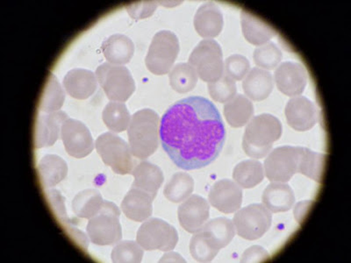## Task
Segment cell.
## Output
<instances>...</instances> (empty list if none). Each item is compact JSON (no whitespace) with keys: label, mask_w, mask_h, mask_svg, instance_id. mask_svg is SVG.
Returning <instances> with one entry per match:
<instances>
[{"label":"cell","mask_w":351,"mask_h":263,"mask_svg":"<svg viewBox=\"0 0 351 263\" xmlns=\"http://www.w3.org/2000/svg\"><path fill=\"white\" fill-rule=\"evenodd\" d=\"M160 140L178 168L197 170L212 164L223 149L224 122L209 99L190 97L165 112L160 122Z\"/></svg>","instance_id":"1"},{"label":"cell","mask_w":351,"mask_h":263,"mask_svg":"<svg viewBox=\"0 0 351 263\" xmlns=\"http://www.w3.org/2000/svg\"><path fill=\"white\" fill-rule=\"evenodd\" d=\"M128 142L132 155L138 159H147L159 146L160 118L152 109L140 110L132 116L128 128Z\"/></svg>","instance_id":"2"},{"label":"cell","mask_w":351,"mask_h":263,"mask_svg":"<svg viewBox=\"0 0 351 263\" xmlns=\"http://www.w3.org/2000/svg\"><path fill=\"white\" fill-rule=\"evenodd\" d=\"M283 127L275 116H256L247 123L243 139V148L247 155L261 159L269 155L274 143L280 140Z\"/></svg>","instance_id":"3"},{"label":"cell","mask_w":351,"mask_h":263,"mask_svg":"<svg viewBox=\"0 0 351 263\" xmlns=\"http://www.w3.org/2000/svg\"><path fill=\"white\" fill-rule=\"evenodd\" d=\"M120 216V209L115 203L104 201L98 214L88 222L86 231L90 240L98 246L117 244L122 238Z\"/></svg>","instance_id":"4"},{"label":"cell","mask_w":351,"mask_h":263,"mask_svg":"<svg viewBox=\"0 0 351 263\" xmlns=\"http://www.w3.org/2000/svg\"><path fill=\"white\" fill-rule=\"evenodd\" d=\"M180 46L177 36L168 30L160 31L153 37L145 64L152 73L162 76L171 71L180 54Z\"/></svg>","instance_id":"5"},{"label":"cell","mask_w":351,"mask_h":263,"mask_svg":"<svg viewBox=\"0 0 351 263\" xmlns=\"http://www.w3.org/2000/svg\"><path fill=\"white\" fill-rule=\"evenodd\" d=\"M97 80L108 98L114 102H126L136 90L130 71L123 65L101 64L96 71Z\"/></svg>","instance_id":"6"},{"label":"cell","mask_w":351,"mask_h":263,"mask_svg":"<svg viewBox=\"0 0 351 263\" xmlns=\"http://www.w3.org/2000/svg\"><path fill=\"white\" fill-rule=\"evenodd\" d=\"M197 77L205 82L217 81L224 74L223 55L219 44L213 39L202 40L189 58Z\"/></svg>","instance_id":"7"},{"label":"cell","mask_w":351,"mask_h":263,"mask_svg":"<svg viewBox=\"0 0 351 263\" xmlns=\"http://www.w3.org/2000/svg\"><path fill=\"white\" fill-rule=\"evenodd\" d=\"M95 148L104 164L119 175L133 171L134 162L130 145L112 133L101 134L96 140Z\"/></svg>","instance_id":"8"},{"label":"cell","mask_w":351,"mask_h":263,"mask_svg":"<svg viewBox=\"0 0 351 263\" xmlns=\"http://www.w3.org/2000/svg\"><path fill=\"white\" fill-rule=\"evenodd\" d=\"M302 147L284 146L269 153L265 161V174L272 183H287L299 173Z\"/></svg>","instance_id":"9"},{"label":"cell","mask_w":351,"mask_h":263,"mask_svg":"<svg viewBox=\"0 0 351 263\" xmlns=\"http://www.w3.org/2000/svg\"><path fill=\"white\" fill-rule=\"evenodd\" d=\"M138 244L147 251L168 252L177 246L178 234L174 227L162 219L152 218L144 222L137 231Z\"/></svg>","instance_id":"10"},{"label":"cell","mask_w":351,"mask_h":263,"mask_svg":"<svg viewBox=\"0 0 351 263\" xmlns=\"http://www.w3.org/2000/svg\"><path fill=\"white\" fill-rule=\"evenodd\" d=\"M271 221V212L263 203H253L239 210L233 219L238 236L247 240H258L265 236Z\"/></svg>","instance_id":"11"},{"label":"cell","mask_w":351,"mask_h":263,"mask_svg":"<svg viewBox=\"0 0 351 263\" xmlns=\"http://www.w3.org/2000/svg\"><path fill=\"white\" fill-rule=\"evenodd\" d=\"M61 138L66 152L72 158H84L94 149L92 134L86 125L74 118H67L62 124Z\"/></svg>","instance_id":"12"},{"label":"cell","mask_w":351,"mask_h":263,"mask_svg":"<svg viewBox=\"0 0 351 263\" xmlns=\"http://www.w3.org/2000/svg\"><path fill=\"white\" fill-rule=\"evenodd\" d=\"M178 221L188 233L195 234L208 222L209 203L204 197L193 195L181 203L178 211Z\"/></svg>","instance_id":"13"},{"label":"cell","mask_w":351,"mask_h":263,"mask_svg":"<svg viewBox=\"0 0 351 263\" xmlns=\"http://www.w3.org/2000/svg\"><path fill=\"white\" fill-rule=\"evenodd\" d=\"M275 82L278 89L285 95L300 96L305 90L307 84L306 68L299 62H283L276 70Z\"/></svg>","instance_id":"14"},{"label":"cell","mask_w":351,"mask_h":263,"mask_svg":"<svg viewBox=\"0 0 351 263\" xmlns=\"http://www.w3.org/2000/svg\"><path fill=\"white\" fill-rule=\"evenodd\" d=\"M209 203L223 214H233L243 203V190L236 181L223 179L216 181L210 190Z\"/></svg>","instance_id":"15"},{"label":"cell","mask_w":351,"mask_h":263,"mask_svg":"<svg viewBox=\"0 0 351 263\" xmlns=\"http://www.w3.org/2000/svg\"><path fill=\"white\" fill-rule=\"evenodd\" d=\"M285 116L288 125L294 130L308 131L317 122V108L306 97H293L285 106Z\"/></svg>","instance_id":"16"},{"label":"cell","mask_w":351,"mask_h":263,"mask_svg":"<svg viewBox=\"0 0 351 263\" xmlns=\"http://www.w3.org/2000/svg\"><path fill=\"white\" fill-rule=\"evenodd\" d=\"M67 118V114L62 111L40 114L37 118L34 131L36 148H46L54 145L60 136L62 124Z\"/></svg>","instance_id":"17"},{"label":"cell","mask_w":351,"mask_h":263,"mask_svg":"<svg viewBox=\"0 0 351 263\" xmlns=\"http://www.w3.org/2000/svg\"><path fill=\"white\" fill-rule=\"evenodd\" d=\"M223 25V14L219 6L213 2L200 6L194 16V27L203 38L212 39L218 36Z\"/></svg>","instance_id":"18"},{"label":"cell","mask_w":351,"mask_h":263,"mask_svg":"<svg viewBox=\"0 0 351 263\" xmlns=\"http://www.w3.org/2000/svg\"><path fill=\"white\" fill-rule=\"evenodd\" d=\"M155 196L132 187L121 203L122 212L131 221L143 222L152 215Z\"/></svg>","instance_id":"19"},{"label":"cell","mask_w":351,"mask_h":263,"mask_svg":"<svg viewBox=\"0 0 351 263\" xmlns=\"http://www.w3.org/2000/svg\"><path fill=\"white\" fill-rule=\"evenodd\" d=\"M96 75L84 68H74L66 74L64 86L66 92L76 99H87L97 90Z\"/></svg>","instance_id":"20"},{"label":"cell","mask_w":351,"mask_h":263,"mask_svg":"<svg viewBox=\"0 0 351 263\" xmlns=\"http://www.w3.org/2000/svg\"><path fill=\"white\" fill-rule=\"evenodd\" d=\"M241 23L244 37L253 45H265L277 34L265 21L245 10L241 12Z\"/></svg>","instance_id":"21"},{"label":"cell","mask_w":351,"mask_h":263,"mask_svg":"<svg viewBox=\"0 0 351 263\" xmlns=\"http://www.w3.org/2000/svg\"><path fill=\"white\" fill-rule=\"evenodd\" d=\"M274 77L269 71L254 68L244 77L243 88L247 98L262 101L268 98L274 90Z\"/></svg>","instance_id":"22"},{"label":"cell","mask_w":351,"mask_h":263,"mask_svg":"<svg viewBox=\"0 0 351 263\" xmlns=\"http://www.w3.org/2000/svg\"><path fill=\"white\" fill-rule=\"evenodd\" d=\"M263 203L269 212L289 211L295 203V196L291 186L285 183H272L263 194Z\"/></svg>","instance_id":"23"},{"label":"cell","mask_w":351,"mask_h":263,"mask_svg":"<svg viewBox=\"0 0 351 263\" xmlns=\"http://www.w3.org/2000/svg\"><path fill=\"white\" fill-rule=\"evenodd\" d=\"M134 181L132 187L156 196L164 183L165 177L161 168L152 162L143 161L132 171Z\"/></svg>","instance_id":"24"},{"label":"cell","mask_w":351,"mask_h":263,"mask_svg":"<svg viewBox=\"0 0 351 263\" xmlns=\"http://www.w3.org/2000/svg\"><path fill=\"white\" fill-rule=\"evenodd\" d=\"M103 54L109 64L124 65L133 58L134 46L124 34H114L102 44Z\"/></svg>","instance_id":"25"},{"label":"cell","mask_w":351,"mask_h":263,"mask_svg":"<svg viewBox=\"0 0 351 263\" xmlns=\"http://www.w3.org/2000/svg\"><path fill=\"white\" fill-rule=\"evenodd\" d=\"M67 174L68 165L60 156L47 155L40 159L38 164V175L44 187L56 186L64 179Z\"/></svg>","instance_id":"26"},{"label":"cell","mask_w":351,"mask_h":263,"mask_svg":"<svg viewBox=\"0 0 351 263\" xmlns=\"http://www.w3.org/2000/svg\"><path fill=\"white\" fill-rule=\"evenodd\" d=\"M224 115L231 127H243L252 120L254 115V105L250 99L239 94L226 103Z\"/></svg>","instance_id":"27"},{"label":"cell","mask_w":351,"mask_h":263,"mask_svg":"<svg viewBox=\"0 0 351 263\" xmlns=\"http://www.w3.org/2000/svg\"><path fill=\"white\" fill-rule=\"evenodd\" d=\"M234 181L243 189H252L265 178V168L258 160H246L236 166L233 172Z\"/></svg>","instance_id":"28"},{"label":"cell","mask_w":351,"mask_h":263,"mask_svg":"<svg viewBox=\"0 0 351 263\" xmlns=\"http://www.w3.org/2000/svg\"><path fill=\"white\" fill-rule=\"evenodd\" d=\"M103 197L97 190H84L74 197L72 210L78 218L90 219L94 217L102 208Z\"/></svg>","instance_id":"29"},{"label":"cell","mask_w":351,"mask_h":263,"mask_svg":"<svg viewBox=\"0 0 351 263\" xmlns=\"http://www.w3.org/2000/svg\"><path fill=\"white\" fill-rule=\"evenodd\" d=\"M202 229L206 231L210 239L219 250L227 247L236 236V228L233 221L223 217L206 222Z\"/></svg>","instance_id":"30"},{"label":"cell","mask_w":351,"mask_h":263,"mask_svg":"<svg viewBox=\"0 0 351 263\" xmlns=\"http://www.w3.org/2000/svg\"><path fill=\"white\" fill-rule=\"evenodd\" d=\"M103 121L110 131L121 133L130 127L131 115L126 105L121 102H110L103 110Z\"/></svg>","instance_id":"31"},{"label":"cell","mask_w":351,"mask_h":263,"mask_svg":"<svg viewBox=\"0 0 351 263\" xmlns=\"http://www.w3.org/2000/svg\"><path fill=\"white\" fill-rule=\"evenodd\" d=\"M194 190V181L189 174L180 173L172 175L166 184L164 194L172 203H181L191 196Z\"/></svg>","instance_id":"32"},{"label":"cell","mask_w":351,"mask_h":263,"mask_svg":"<svg viewBox=\"0 0 351 263\" xmlns=\"http://www.w3.org/2000/svg\"><path fill=\"white\" fill-rule=\"evenodd\" d=\"M326 164L325 153L312 151L311 149L302 147L300 156L299 173L321 181L324 175Z\"/></svg>","instance_id":"33"},{"label":"cell","mask_w":351,"mask_h":263,"mask_svg":"<svg viewBox=\"0 0 351 263\" xmlns=\"http://www.w3.org/2000/svg\"><path fill=\"white\" fill-rule=\"evenodd\" d=\"M64 100L65 94L61 84L54 75L50 74L40 98V109L46 114L58 112L64 105Z\"/></svg>","instance_id":"34"},{"label":"cell","mask_w":351,"mask_h":263,"mask_svg":"<svg viewBox=\"0 0 351 263\" xmlns=\"http://www.w3.org/2000/svg\"><path fill=\"white\" fill-rule=\"evenodd\" d=\"M195 68L187 62L178 64L171 68L170 84L172 89L180 93H186L194 89L197 83Z\"/></svg>","instance_id":"35"},{"label":"cell","mask_w":351,"mask_h":263,"mask_svg":"<svg viewBox=\"0 0 351 263\" xmlns=\"http://www.w3.org/2000/svg\"><path fill=\"white\" fill-rule=\"evenodd\" d=\"M190 252L193 258L199 262H209L215 258L219 250L213 243L206 231L200 229L191 240Z\"/></svg>","instance_id":"36"},{"label":"cell","mask_w":351,"mask_h":263,"mask_svg":"<svg viewBox=\"0 0 351 263\" xmlns=\"http://www.w3.org/2000/svg\"><path fill=\"white\" fill-rule=\"evenodd\" d=\"M283 58L281 50L274 43H266L259 46L254 52V61L263 70H274Z\"/></svg>","instance_id":"37"},{"label":"cell","mask_w":351,"mask_h":263,"mask_svg":"<svg viewBox=\"0 0 351 263\" xmlns=\"http://www.w3.org/2000/svg\"><path fill=\"white\" fill-rule=\"evenodd\" d=\"M143 249L133 240H124L118 242L111 253L114 262H141L143 258Z\"/></svg>","instance_id":"38"},{"label":"cell","mask_w":351,"mask_h":263,"mask_svg":"<svg viewBox=\"0 0 351 263\" xmlns=\"http://www.w3.org/2000/svg\"><path fill=\"white\" fill-rule=\"evenodd\" d=\"M234 80L225 73L213 83H208V92L211 98L219 103H227L237 95Z\"/></svg>","instance_id":"39"},{"label":"cell","mask_w":351,"mask_h":263,"mask_svg":"<svg viewBox=\"0 0 351 263\" xmlns=\"http://www.w3.org/2000/svg\"><path fill=\"white\" fill-rule=\"evenodd\" d=\"M250 71L249 60L245 56L241 55H233L227 58L225 62V74L233 80L240 81L243 79Z\"/></svg>","instance_id":"40"},{"label":"cell","mask_w":351,"mask_h":263,"mask_svg":"<svg viewBox=\"0 0 351 263\" xmlns=\"http://www.w3.org/2000/svg\"><path fill=\"white\" fill-rule=\"evenodd\" d=\"M156 8L158 3L154 1L134 2L126 6L128 14L136 20L152 16Z\"/></svg>","instance_id":"41"},{"label":"cell","mask_w":351,"mask_h":263,"mask_svg":"<svg viewBox=\"0 0 351 263\" xmlns=\"http://www.w3.org/2000/svg\"><path fill=\"white\" fill-rule=\"evenodd\" d=\"M269 255L263 247L253 246L247 249L241 255V262H263L267 261Z\"/></svg>","instance_id":"42"},{"label":"cell","mask_w":351,"mask_h":263,"mask_svg":"<svg viewBox=\"0 0 351 263\" xmlns=\"http://www.w3.org/2000/svg\"><path fill=\"white\" fill-rule=\"evenodd\" d=\"M310 205H311V201H304L297 203L295 208H294V215H295L298 221H302V216L306 214L307 209L310 208Z\"/></svg>","instance_id":"43"},{"label":"cell","mask_w":351,"mask_h":263,"mask_svg":"<svg viewBox=\"0 0 351 263\" xmlns=\"http://www.w3.org/2000/svg\"><path fill=\"white\" fill-rule=\"evenodd\" d=\"M160 262H186V260L183 259L180 253L168 251L160 260Z\"/></svg>","instance_id":"44"}]
</instances>
